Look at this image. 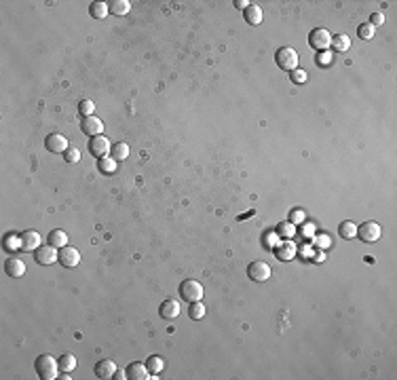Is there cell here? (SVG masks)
<instances>
[{
	"mask_svg": "<svg viewBox=\"0 0 397 380\" xmlns=\"http://www.w3.org/2000/svg\"><path fill=\"white\" fill-rule=\"evenodd\" d=\"M34 368H36L38 378H43V380H55L59 374V361L55 357H51V355H41V357H36Z\"/></svg>",
	"mask_w": 397,
	"mask_h": 380,
	"instance_id": "cell-1",
	"label": "cell"
},
{
	"mask_svg": "<svg viewBox=\"0 0 397 380\" xmlns=\"http://www.w3.org/2000/svg\"><path fill=\"white\" fill-rule=\"evenodd\" d=\"M203 285L195 281V279H186L180 283V296L182 300H186V302H198V300L203 298Z\"/></svg>",
	"mask_w": 397,
	"mask_h": 380,
	"instance_id": "cell-2",
	"label": "cell"
},
{
	"mask_svg": "<svg viewBox=\"0 0 397 380\" xmlns=\"http://www.w3.org/2000/svg\"><path fill=\"white\" fill-rule=\"evenodd\" d=\"M275 59H277V66L281 70H288V72L298 68V53L294 51L292 47H281V49L277 51Z\"/></svg>",
	"mask_w": 397,
	"mask_h": 380,
	"instance_id": "cell-3",
	"label": "cell"
},
{
	"mask_svg": "<svg viewBox=\"0 0 397 380\" xmlns=\"http://www.w3.org/2000/svg\"><path fill=\"white\" fill-rule=\"evenodd\" d=\"M308 45H311L315 51L330 49L332 47V34L325 28H315L311 34H308Z\"/></svg>",
	"mask_w": 397,
	"mask_h": 380,
	"instance_id": "cell-4",
	"label": "cell"
},
{
	"mask_svg": "<svg viewBox=\"0 0 397 380\" xmlns=\"http://www.w3.org/2000/svg\"><path fill=\"white\" fill-rule=\"evenodd\" d=\"M380 235H383V231H380L378 222H363V224L357 228V237L363 241V243H376L380 239Z\"/></svg>",
	"mask_w": 397,
	"mask_h": 380,
	"instance_id": "cell-5",
	"label": "cell"
},
{
	"mask_svg": "<svg viewBox=\"0 0 397 380\" xmlns=\"http://www.w3.org/2000/svg\"><path fill=\"white\" fill-rule=\"evenodd\" d=\"M34 260L41 266H49L55 260H59V251H57V247H53V245H41V247L34 251Z\"/></svg>",
	"mask_w": 397,
	"mask_h": 380,
	"instance_id": "cell-6",
	"label": "cell"
},
{
	"mask_svg": "<svg viewBox=\"0 0 397 380\" xmlns=\"http://www.w3.org/2000/svg\"><path fill=\"white\" fill-rule=\"evenodd\" d=\"M89 152L93 156H99L104 158L112 152V144H110V140L106 136H98V138H91L89 140Z\"/></svg>",
	"mask_w": 397,
	"mask_h": 380,
	"instance_id": "cell-7",
	"label": "cell"
},
{
	"mask_svg": "<svg viewBox=\"0 0 397 380\" xmlns=\"http://www.w3.org/2000/svg\"><path fill=\"white\" fill-rule=\"evenodd\" d=\"M45 146H47V150H49V152H53V154H63V152H66V150L70 148V146H68V138L61 136V133H51V136H47Z\"/></svg>",
	"mask_w": 397,
	"mask_h": 380,
	"instance_id": "cell-8",
	"label": "cell"
},
{
	"mask_svg": "<svg viewBox=\"0 0 397 380\" xmlns=\"http://www.w3.org/2000/svg\"><path fill=\"white\" fill-rule=\"evenodd\" d=\"M57 262H61L66 268H74L81 264V251H78L76 247H72V245H66V247L59 249V260Z\"/></svg>",
	"mask_w": 397,
	"mask_h": 380,
	"instance_id": "cell-9",
	"label": "cell"
},
{
	"mask_svg": "<svg viewBox=\"0 0 397 380\" xmlns=\"http://www.w3.org/2000/svg\"><path fill=\"white\" fill-rule=\"evenodd\" d=\"M81 129H83L85 136H89V138L104 136V133H101L104 131V123H101L98 116H85L83 123H81Z\"/></svg>",
	"mask_w": 397,
	"mask_h": 380,
	"instance_id": "cell-10",
	"label": "cell"
},
{
	"mask_svg": "<svg viewBox=\"0 0 397 380\" xmlns=\"http://www.w3.org/2000/svg\"><path fill=\"white\" fill-rule=\"evenodd\" d=\"M248 275H249V279H253V281H266L268 277H271V266L258 260V262H251L248 266Z\"/></svg>",
	"mask_w": 397,
	"mask_h": 380,
	"instance_id": "cell-11",
	"label": "cell"
},
{
	"mask_svg": "<svg viewBox=\"0 0 397 380\" xmlns=\"http://www.w3.org/2000/svg\"><path fill=\"white\" fill-rule=\"evenodd\" d=\"M296 251H298L296 243L290 241V239H281L279 243H277V247H275V253H277V258L279 260H294L296 258Z\"/></svg>",
	"mask_w": 397,
	"mask_h": 380,
	"instance_id": "cell-12",
	"label": "cell"
},
{
	"mask_svg": "<svg viewBox=\"0 0 397 380\" xmlns=\"http://www.w3.org/2000/svg\"><path fill=\"white\" fill-rule=\"evenodd\" d=\"M41 247V235L36 231H23L21 233V249L23 251H36Z\"/></svg>",
	"mask_w": 397,
	"mask_h": 380,
	"instance_id": "cell-13",
	"label": "cell"
},
{
	"mask_svg": "<svg viewBox=\"0 0 397 380\" xmlns=\"http://www.w3.org/2000/svg\"><path fill=\"white\" fill-rule=\"evenodd\" d=\"M116 374V366L112 359H101L98 361V366H95V376L101 378V380H108V378H114Z\"/></svg>",
	"mask_w": 397,
	"mask_h": 380,
	"instance_id": "cell-14",
	"label": "cell"
},
{
	"mask_svg": "<svg viewBox=\"0 0 397 380\" xmlns=\"http://www.w3.org/2000/svg\"><path fill=\"white\" fill-rule=\"evenodd\" d=\"M158 313H161L163 319H176V317L180 315V302L178 300H165V302L161 304V308H158Z\"/></svg>",
	"mask_w": 397,
	"mask_h": 380,
	"instance_id": "cell-15",
	"label": "cell"
},
{
	"mask_svg": "<svg viewBox=\"0 0 397 380\" xmlns=\"http://www.w3.org/2000/svg\"><path fill=\"white\" fill-rule=\"evenodd\" d=\"M4 271L9 277H21V275H26V264H23V260L13 256L4 262Z\"/></svg>",
	"mask_w": 397,
	"mask_h": 380,
	"instance_id": "cell-16",
	"label": "cell"
},
{
	"mask_svg": "<svg viewBox=\"0 0 397 380\" xmlns=\"http://www.w3.org/2000/svg\"><path fill=\"white\" fill-rule=\"evenodd\" d=\"M243 13H245V21L251 23V26H260L262 23V6L260 4L249 2V6Z\"/></svg>",
	"mask_w": 397,
	"mask_h": 380,
	"instance_id": "cell-17",
	"label": "cell"
},
{
	"mask_svg": "<svg viewBox=\"0 0 397 380\" xmlns=\"http://www.w3.org/2000/svg\"><path fill=\"white\" fill-rule=\"evenodd\" d=\"M148 368L146 363H131L129 368H127V376H129L131 380H146L148 378Z\"/></svg>",
	"mask_w": 397,
	"mask_h": 380,
	"instance_id": "cell-18",
	"label": "cell"
},
{
	"mask_svg": "<svg viewBox=\"0 0 397 380\" xmlns=\"http://www.w3.org/2000/svg\"><path fill=\"white\" fill-rule=\"evenodd\" d=\"M47 241H49V245H53V247L61 249V247H66V245H68V235L63 233L61 228H55V231H51V233H49V237H47Z\"/></svg>",
	"mask_w": 397,
	"mask_h": 380,
	"instance_id": "cell-19",
	"label": "cell"
},
{
	"mask_svg": "<svg viewBox=\"0 0 397 380\" xmlns=\"http://www.w3.org/2000/svg\"><path fill=\"white\" fill-rule=\"evenodd\" d=\"M110 13V4L108 2H91L89 4V15L93 19H104Z\"/></svg>",
	"mask_w": 397,
	"mask_h": 380,
	"instance_id": "cell-20",
	"label": "cell"
},
{
	"mask_svg": "<svg viewBox=\"0 0 397 380\" xmlns=\"http://www.w3.org/2000/svg\"><path fill=\"white\" fill-rule=\"evenodd\" d=\"M338 235L343 237V239L351 241L353 237H357V226L353 224L351 220H347V222H340V224H338Z\"/></svg>",
	"mask_w": 397,
	"mask_h": 380,
	"instance_id": "cell-21",
	"label": "cell"
},
{
	"mask_svg": "<svg viewBox=\"0 0 397 380\" xmlns=\"http://www.w3.org/2000/svg\"><path fill=\"white\" fill-rule=\"evenodd\" d=\"M332 47H334V51L345 53L351 49V38L347 34H336V36H332Z\"/></svg>",
	"mask_w": 397,
	"mask_h": 380,
	"instance_id": "cell-22",
	"label": "cell"
},
{
	"mask_svg": "<svg viewBox=\"0 0 397 380\" xmlns=\"http://www.w3.org/2000/svg\"><path fill=\"white\" fill-rule=\"evenodd\" d=\"M129 152H131V150H129V146H127L125 142H116V144L112 146V152H110V154H112V158H114L116 163H121V161H125V158L129 156Z\"/></svg>",
	"mask_w": 397,
	"mask_h": 380,
	"instance_id": "cell-23",
	"label": "cell"
},
{
	"mask_svg": "<svg viewBox=\"0 0 397 380\" xmlns=\"http://www.w3.org/2000/svg\"><path fill=\"white\" fill-rule=\"evenodd\" d=\"M146 368H148L150 374H161L165 370V359L158 357V355H152V357L146 359Z\"/></svg>",
	"mask_w": 397,
	"mask_h": 380,
	"instance_id": "cell-24",
	"label": "cell"
},
{
	"mask_svg": "<svg viewBox=\"0 0 397 380\" xmlns=\"http://www.w3.org/2000/svg\"><path fill=\"white\" fill-rule=\"evenodd\" d=\"M76 368V357L72 353H63L59 357V372H66V374H70Z\"/></svg>",
	"mask_w": 397,
	"mask_h": 380,
	"instance_id": "cell-25",
	"label": "cell"
},
{
	"mask_svg": "<svg viewBox=\"0 0 397 380\" xmlns=\"http://www.w3.org/2000/svg\"><path fill=\"white\" fill-rule=\"evenodd\" d=\"M108 4H110V13H114V15H127L131 11L129 0H112V2H108Z\"/></svg>",
	"mask_w": 397,
	"mask_h": 380,
	"instance_id": "cell-26",
	"label": "cell"
},
{
	"mask_svg": "<svg viewBox=\"0 0 397 380\" xmlns=\"http://www.w3.org/2000/svg\"><path fill=\"white\" fill-rule=\"evenodd\" d=\"M4 249L6 251H15V249H21V235H15V233H9L4 235Z\"/></svg>",
	"mask_w": 397,
	"mask_h": 380,
	"instance_id": "cell-27",
	"label": "cell"
},
{
	"mask_svg": "<svg viewBox=\"0 0 397 380\" xmlns=\"http://www.w3.org/2000/svg\"><path fill=\"white\" fill-rule=\"evenodd\" d=\"M188 315H190V319H203L205 317V306L201 304V300L198 302H190V308H188Z\"/></svg>",
	"mask_w": 397,
	"mask_h": 380,
	"instance_id": "cell-28",
	"label": "cell"
},
{
	"mask_svg": "<svg viewBox=\"0 0 397 380\" xmlns=\"http://www.w3.org/2000/svg\"><path fill=\"white\" fill-rule=\"evenodd\" d=\"M99 171H101V173H114V171H116V161H114L112 156L99 158Z\"/></svg>",
	"mask_w": 397,
	"mask_h": 380,
	"instance_id": "cell-29",
	"label": "cell"
},
{
	"mask_svg": "<svg viewBox=\"0 0 397 380\" xmlns=\"http://www.w3.org/2000/svg\"><path fill=\"white\" fill-rule=\"evenodd\" d=\"M357 34H359V38H363V41H370V38H374V26L372 23H361L359 28H357Z\"/></svg>",
	"mask_w": 397,
	"mask_h": 380,
	"instance_id": "cell-30",
	"label": "cell"
},
{
	"mask_svg": "<svg viewBox=\"0 0 397 380\" xmlns=\"http://www.w3.org/2000/svg\"><path fill=\"white\" fill-rule=\"evenodd\" d=\"M290 78H292V83H296V85H302V83H306V72L302 68H296V70H292L290 72Z\"/></svg>",
	"mask_w": 397,
	"mask_h": 380,
	"instance_id": "cell-31",
	"label": "cell"
},
{
	"mask_svg": "<svg viewBox=\"0 0 397 380\" xmlns=\"http://www.w3.org/2000/svg\"><path fill=\"white\" fill-rule=\"evenodd\" d=\"M78 110H81L83 116H93V110H95V104L91 99H83L81 104H78Z\"/></svg>",
	"mask_w": 397,
	"mask_h": 380,
	"instance_id": "cell-32",
	"label": "cell"
},
{
	"mask_svg": "<svg viewBox=\"0 0 397 380\" xmlns=\"http://www.w3.org/2000/svg\"><path fill=\"white\" fill-rule=\"evenodd\" d=\"M294 233H296V224H292V222H285L279 226V235H283L285 239H292Z\"/></svg>",
	"mask_w": 397,
	"mask_h": 380,
	"instance_id": "cell-33",
	"label": "cell"
},
{
	"mask_svg": "<svg viewBox=\"0 0 397 380\" xmlns=\"http://www.w3.org/2000/svg\"><path fill=\"white\" fill-rule=\"evenodd\" d=\"M63 158H66L68 163H78L81 161V150L78 148H68L66 152H63Z\"/></svg>",
	"mask_w": 397,
	"mask_h": 380,
	"instance_id": "cell-34",
	"label": "cell"
},
{
	"mask_svg": "<svg viewBox=\"0 0 397 380\" xmlns=\"http://www.w3.org/2000/svg\"><path fill=\"white\" fill-rule=\"evenodd\" d=\"M370 23H372V26H383V23H385V15L383 13H372V17H370Z\"/></svg>",
	"mask_w": 397,
	"mask_h": 380,
	"instance_id": "cell-35",
	"label": "cell"
},
{
	"mask_svg": "<svg viewBox=\"0 0 397 380\" xmlns=\"http://www.w3.org/2000/svg\"><path fill=\"white\" fill-rule=\"evenodd\" d=\"M302 220H304V211H300V209L292 211V224H300Z\"/></svg>",
	"mask_w": 397,
	"mask_h": 380,
	"instance_id": "cell-36",
	"label": "cell"
},
{
	"mask_svg": "<svg viewBox=\"0 0 397 380\" xmlns=\"http://www.w3.org/2000/svg\"><path fill=\"white\" fill-rule=\"evenodd\" d=\"M248 6H249V2H248V0H237V9H248Z\"/></svg>",
	"mask_w": 397,
	"mask_h": 380,
	"instance_id": "cell-37",
	"label": "cell"
},
{
	"mask_svg": "<svg viewBox=\"0 0 397 380\" xmlns=\"http://www.w3.org/2000/svg\"><path fill=\"white\" fill-rule=\"evenodd\" d=\"M116 378H118V380H125V378H129V376H127V372L116 370Z\"/></svg>",
	"mask_w": 397,
	"mask_h": 380,
	"instance_id": "cell-38",
	"label": "cell"
},
{
	"mask_svg": "<svg viewBox=\"0 0 397 380\" xmlns=\"http://www.w3.org/2000/svg\"><path fill=\"white\" fill-rule=\"evenodd\" d=\"M319 241H321V247H325V245H328V237H321Z\"/></svg>",
	"mask_w": 397,
	"mask_h": 380,
	"instance_id": "cell-39",
	"label": "cell"
}]
</instances>
